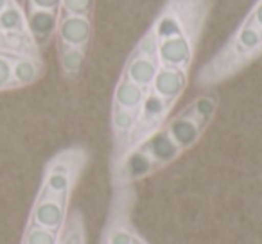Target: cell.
Instances as JSON below:
<instances>
[{
  "label": "cell",
  "mask_w": 262,
  "mask_h": 244,
  "mask_svg": "<svg viewBox=\"0 0 262 244\" xmlns=\"http://www.w3.org/2000/svg\"><path fill=\"white\" fill-rule=\"evenodd\" d=\"M24 13H26V24L31 40L34 41L38 49H43L56 36V27H58V20L61 13L36 11V9Z\"/></svg>",
  "instance_id": "obj_9"
},
{
  "label": "cell",
  "mask_w": 262,
  "mask_h": 244,
  "mask_svg": "<svg viewBox=\"0 0 262 244\" xmlns=\"http://www.w3.org/2000/svg\"><path fill=\"white\" fill-rule=\"evenodd\" d=\"M158 70H160V61H158L157 36H155V31L149 24L147 31L139 38L135 47L131 49V52L127 54L122 72L133 83H137L142 90L149 94Z\"/></svg>",
  "instance_id": "obj_5"
},
{
  "label": "cell",
  "mask_w": 262,
  "mask_h": 244,
  "mask_svg": "<svg viewBox=\"0 0 262 244\" xmlns=\"http://www.w3.org/2000/svg\"><path fill=\"white\" fill-rule=\"evenodd\" d=\"M147 92L129 79L120 70L119 81L115 84L112 97V113H110V128H112V169L120 164L129 149L131 135L135 131L142 112ZM110 169V171H112Z\"/></svg>",
  "instance_id": "obj_4"
},
{
  "label": "cell",
  "mask_w": 262,
  "mask_h": 244,
  "mask_svg": "<svg viewBox=\"0 0 262 244\" xmlns=\"http://www.w3.org/2000/svg\"><path fill=\"white\" fill-rule=\"evenodd\" d=\"M58 59L61 74L69 83H74L81 77L86 65L88 52L76 51V49H58Z\"/></svg>",
  "instance_id": "obj_10"
},
{
  "label": "cell",
  "mask_w": 262,
  "mask_h": 244,
  "mask_svg": "<svg viewBox=\"0 0 262 244\" xmlns=\"http://www.w3.org/2000/svg\"><path fill=\"white\" fill-rule=\"evenodd\" d=\"M135 203L133 185L113 187V199L110 208L108 225L104 230L106 244H135L139 239L135 228L131 225V208Z\"/></svg>",
  "instance_id": "obj_6"
},
{
  "label": "cell",
  "mask_w": 262,
  "mask_h": 244,
  "mask_svg": "<svg viewBox=\"0 0 262 244\" xmlns=\"http://www.w3.org/2000/svg\"><path fill=\"white\" fill-rule=\"evenodd\" d=\"M54 38L58 41V49L90 52L92 38H94V16L61 13Z\"/></svg>",
  "instance_id": "obj_7"
},
{
  "label": "cell",
  "mask_w": 262,
  "mask_h": 244,
  "mask_svg": "<svg viewBox=\"0 0 262 244\" xmlns=\"http://www.w3.org/2000/svg\"><path fill=\"white\" fill-rule=\"evenodd\" d=\"M18 54L24 52L8 51V49H0V90H8V88H16L15 77H13V65Z\"/></svg>",
  "instance_id": "obj_11"
},
{
  "label": "cell",
  "mask_w": 262,
  "mask_h": 244,
  "mask_svg": "<svg viewBox=\"0 0 262 244\" xmlns=\"http://www.w3.org/2000/svg\"><path fill=\"white\" fill-rule=\"evenodd\" d=\"M135 244H146V242H144V240H142V239H140V237H139V239L135 240Z\"/></svg>",
  "instance_id": "obj_17"
},
{
  "label": "cell",
  "mask_w": 262,
  "mask_h": 244,
  "mask_svg": "<svg viewBox=\"0 0 262 244\" xmlns=\"http://www.w3.org/2000/svg\"><path fill=\"white\" fill-rule=\"evenodd\" d=\"M262 58V0H255L225 43L196 74L200 90L217 88Z\"/></svg>",
  "instance_id": "obj_3"
},
{
  "label": "cell",
  "mask_w": 262,
  "mask_h": 244,
  "mask_svg": "<svg viewBox=\"0 0 262 244\" xmlns=\"http://www.w3.org/2000/svg\"><path fill=\"white\" fill-rule=\"evenodd\" d=\"M24 11H51L61 13V0H24Z\"/></svg>",
  "instance_id": "obj_15"
},
{
  "label": "cell",
  "mask_w": 262,
  "mask_h": 244,
  "mask_svg": "<svg viewBox=\"0 0 262 244\" xmlns=\"http://www.w3.org/2000/svg\"><path fill=\"white\" fill-rule=\"evenodd\" d=\"M61 244H84V223L79 212H74L70 215Z\"/></svg>",
  "instance_id": "obj_12"
},
{
  "label": "cell",
  "mask_w": 262,
  "mask_h": 244,
  "mask_svg": "<svg viewBox=\"0 0 262 244\" xmlns=\"http://www.w3.org/2000/svg\"><path fill=\"white\" fill-rule=\"evenodd\" d=\"M58 242V232L43 228V226H31L27 230L26 244H56Z\"/></svg>",
  "instance_id": "obj_13"
},
{
  "label": "cell",
  "mask_w": 262,
  "mask_h": 244,
  "mask_svg": "<svg viewBox=\"0 0 262 244\" xmlns=\"http://www.w3.org/2000/svg\"><path fill=\"white\" fill-rule=\"evenodd\" d=\"M219 102L221 97L217 88L201 90L200 95H196L178 113H172L158 131L129 151L122 162L110 171L112 185H135L140 180L157 174L192 149L212 124Z\"/></svg>",
  "instance_id": "obj_1"
},
{
  "label": "cell",
  "mask_w": 262,
  "mask_h": 244,
  "mask_svg": "<svg viewBox=\"0 0 262 244\" xmlns=\"http://www.w3.org/2000/svg\"><path fill=\"white\" fill-rule=\"evenodd\" d=\"M70 196H58L45 189H40L36 205H34L33 217L38 226L59 232L65 223L67 208H69Z\"/></svg>",
  "instance_id": "obj_8"
},
{
  "label": "cell",
  "mask_w": 262,
  "mask_h": 244,
  "mask_svg": "<svg viewBox=\"0 0 262 244\" xmlns=\"http://www.w3.org/2000/svg\"><path fill=\"white\" fill-rule=\"evenodd\" d=\"M95 0H61V13L94 16Z\"/></svg>",
  "instance_id": "obj_14"
},
{
  "label": "cell",
  "mask_w": 262,
  "mask_h": 244,
  "mask_svg": "<svg viewBox=\"0 0 262 244\" xmlns=\"http://www.w3.org/2000/svg\"><path fill=\"white\" fill-rule=\"evenodd\" d=\"M11 2H13V0H0V15H2V11H4V9L8 8ZM8 47H9V45H8ZM11 51H13V49H11Z\"/></svg>",
  "instance_id": "obj_16"
},
{
  "label": "cell",
  "mask_w": 262,
  "mask_h": 244,
  "mask_svg": "<svg viewBox=\"0 0 262 244\" xmlns=\"http://www.w3.org/2000/svg\"><path fill=\"white\" fill-rule=\"evenodd\" d=\"M215 0H164L151 22L160 69L190 72Z\"/></svg>",
  "instance_id": "obj_2"
}]
</instances>
